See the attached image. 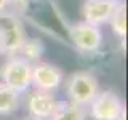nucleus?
Instances as JSON below:
<instances>
[{
	"instance_id": "1",
	"label": "nucleus",
	"mask_w": 128,
	"mask_h": 120,
	"mask_svg": "<svg viewBox=\"0 0 128 120\" xmlns=\"http://www.w3.org/2000/svg\"><path fill=\"white\" fill-rule=\"evenodd\" d=\"M26 42L24 26L21 19L11 11L0 13V51L10 56L21 53Z\"/></svg>"
},
{
	"instance_id": "2",
	"label": "nucleus",
	"mask_w": 128,
	"mask_h": 120,
	"mask_svg": "<svg viewBox=\"0 0 128 120\" xmlns=\"http://www.w3.org/2000/svg\"><path fill=\"white\" fill-rule=\"evenodd\" d=\"M66 93L70 102L85 107L99 93L98 80L90 72H75L66 83Z\"/></svg>"
},
{
	"instance_id": "3",
	"label": "nucleus",
	"mask_w": 128,
	"mask_h": 120,
	"mask_svg": "<svg viewBox=\"0 0 128 120\" xmlns=\"http://www.w3.org/2000/svg\"><path fill=\"white\" fill-rule=\"evenodd\" d=\"M3 85L16 93H24L32 83V64L24 58H10L2 69Z\"/></svg>"
},
{
	"instance_id": "4",
	"label": "nucleus",
	"mask_w": 128,
	"mask_h": 120,
	"mask_svg": "<svg viewBox=\"0 0 128 120\" xmlns=\"http://www.w3.org/2000/svg\"><path fill=\"white\" fill-rule=\"evenodd\" d=\"M88 106L94 120H118L125 114L122 99L112 91H99Z\"/></svg>"
},
{
	"instance_id": "5",
	"label": "nucleus",
	"mask_w": 128,
	"mask_h": 120,
	"mask_svg": "<svg viewBox=\"0 0 128 120\" xmlns=\"http://www.w3.org/2000/svg\"><path fill=\"white\" fill-rule=\"evenodd\" d=\"M70 40L75 46L83 53H93L98 51L102 45V34L99 27L91 26L88 22H77L69 29Z\"/></svg>"
},
{
	"instance_id": "6",
	"label": "nucleus",
	"mask_w": 128,
	"mask_h": 120,
	"mask_svg": "<svg viewBox=\"0 0 128 120\" xmlns=\"http://www.w3.org/2000/svg\"><path fill=\"white\" fill-rule=\"evenodd\" d=\"M118 3V0H86L82 8L85 22L96 27L109 22Z\"/></svg>"
},
{
	"instance_id": "7",
	"label": "nucleus",
	"mask_w": 128,
	"mask_h": 120,
	"mask_svg": "<svg viewBox=\"0 0 128 120\" xmlns=\"http://www.w3.org/2000/svg\"><path fill=\"white\" fill-rule=\"evenodd\" d=\"M62 82V72L53 64L37 62L32 64V83L37 90L42 91H53Z\"/></svg>"
},
{
	"instance_id": "8",
	"label": "nucleus",
	"mask_w": 128,
	"mask_h": 120,
	"mask_svg": "<svg viewBox=\"0 0 128 120\" xmlns=\"http://www.w3.org/2000/svg\"><path fill=\"white\" fill-rule=\"evenodd\" d=\"M56 104V98L50 91H42V90H35L34 93L29 96V101H27V107L29 112L34 118L37 120H46L51 117Z\"/></svg>"
},
{
	"instance_id": "9",
	"label": "nucleus",
	"mask_w": 128,
	"mask_h": 120,
	"mask_svg": "<svg viewBox=\"0 0 128 120\" xmlns=\"http://www.w3.org/2000/svg\"><path fill=\"white\" fill-rule=\"evenodd\" d=\"M83 118H85V109L70 101L58 102L50 117V120H83Z\"/></svg>"
},
{
	"instance_id": "10",
	"label": "nucleus",
	"mask_w": 128,
	"mask_h": 120,
	"mask_svg": "<svg viewBox=\"0 0 128 120\" xmlns=\"http://www.w3.org/2000/svg\"><path fill=\"white\" fill-rule=\"evenodd\" d=\"M19 106V93L0 85V114H10Z\"/></svg>"
},
{
	"instance_id": "11",
	"label": "nucleus",
	"mask_w": 128,
	"mask_h": 120,
	"mask_svg": "<svg viewBox=\"0 0 128 120\" xmlns=\"http://www.w3.org/2000/svg\"><path fill=\"white\" fill-rule=\"evenodd\" d=\"M109 22H110L115 34L118 37L125 38V35H126V8L123 3H118V6L115 8V11H114Z\"/></svg>"
},
{
	"instance_id": "12",
	"label": "nucleus",
	"mask_w": 128,
	"mask_h": 120,
	"mask_svg": "<svg viewBox=\"0 0 128 120\" xmlns=\"http://www.w3.org/2000/svg\"><path fill=\"white\" fill-rule=\"evenodd\" d=\"M21 53H24L27 56V58H24L27 61L29 59H38L43 53V45H42L40 40H26L24 45H22Z\"/></svg>"
},
{
	"instance_id": "13",
	"label": "nucleus",
	"mask_w": 128,
	"mask_h": 120,
	"mask_svg": "<svg viewBox=\"0 0 128 120\" xmlns=\"http://www.w3.org/2000/svg\"><path fill=\"white\" fill-rule=\"evenodd\" d=\"M8 3H10V0H0V13H2V11H5V10H6Z\"/></svg>"
},
{
	"instance_id": "14",
	"label": "nucleus",
	"mask_w": 128,
	"mask_h": 120,
	"mask_svg": "<svg viewBox=\"0 0 128 120\" xmlns=\"http://www.w3.org/2000/svg\"><path fill=\"white\" fill-rule=\"evenodd\" d=\"M18 2H27V0H18Z\"/></svg>"
},
{
	"instance_id": "15",
	"label": "nucleus",
	"mask_w": 128,
	"mask_h": 120,
	"mask_svg": "<svg viewBox=\"0 0 128 120\" xmlns=\"http://www.w3.org/2000/svg\"><path fill=\"white\" fill-rule=\"evenodd\" d=\"M32 120H37V118H32Z\"/></svg>"
}]
</instances>
